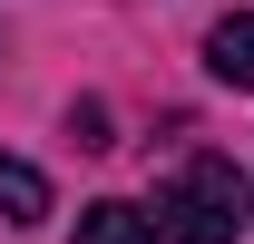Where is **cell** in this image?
<instances>
[{"instance_id": "4", "label": "cell", "mask_w": 254, "mask_h": 244, "mask_svg": "<svg viewBox=\"0 0 254 244\" xmlns=\"http://www.w3.org/2000/svg\"><path fill=\"white\" fill-rule=\"evenodd\" d=\"M0 215L10 225H39L49 215V176H39L30 156H0Z\"/></svg>"}, {"instance_id": "1", "label": "cell", "mask_w": 254, "mask_h": 244, "mask_svg": "<svg viewBox=\"0 0 254 244\" xmlns=\"http://www.w3.org/2000/svg\"><path fill=\"white\" fill-rule=\"evenodd\" d=\"M245 205H254V185L235 176L225 156H195L186 176L157 195V235H166V244H235Z\"/></svg>"}, {"instance_id": "3", "label": "cell", "mask_w": 254, "mask_h": 244, "mask_svg": "<svg viewBox=\"0 0 254 244\" xmlns=\"http://www.w3.org/2000/svg\"><path fill=\"white\" fill-rule=\"evenodd\" d=\"M78 244H166L157 215H137L127 195H98V205H78Z\"/></svg>"}, {"instance_id": "2", "label": "cell", "mask_w": 254, "mask_h": 244, "mask_svg": "<svg viewBox=\"0 0 254 244\" xmlns=\"http://www.w3.org/2000/svg\"><path fill=\"white\" fill-rule=\"evenodd\" d=\"M205 68H215L225 88H254V10H225L215 30H205Z\"/></svg>"}, {"instance_id": "5", "label": "cell", "mask_w": 254, "mask_h": 244, "mask_svg": "<svg viewBox=\"0 0 254 244\" xmlns=\"http://www.w3.org/2000/svg\"><path fill=\"white\" fill-rule=\"evenodd\" d=\"M68 127H78V147H108V108H98V98H78V108H68Z\"/></svg>"}]
</instances>
